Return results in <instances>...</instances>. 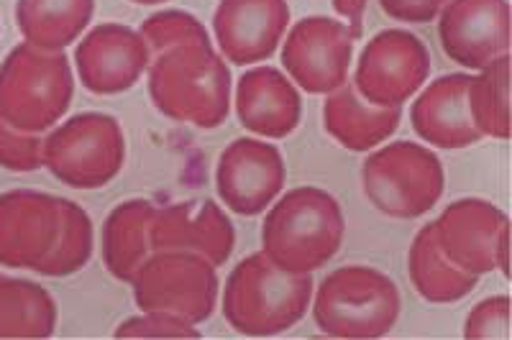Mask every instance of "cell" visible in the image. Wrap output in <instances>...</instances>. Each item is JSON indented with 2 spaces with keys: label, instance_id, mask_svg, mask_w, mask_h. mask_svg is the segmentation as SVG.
I'll use <instances>...</instances> for the list:
<instances>
[{
  "label": "cell",
  "instance_id": "8fae6325",
  "mask_svg": "<svg viewBox=\"0 0 512 340\" xmlns=\"http://www.w3.org/2000/svg\"><path fill=\"white\" fill-rule=\"evenodd\" d=\"M354 34L326 16L297 21L282 47V64L292 82L310 95H328L344 85L354 57Z\"/></svg>",
  "mask_w": 512,
  "mask_h": 340
},
{
  "label": "cell",
  "instance_id": "f1b7e54d",
  "mask_svg": "<svg viewBox=\"0 0 512 340\" xmlns=\"http://www.w3.org/2000/svg\"><path fill=\"white\" fill-rule=\"evenodd\" d=\"M510 335V297L497 294L479 302L464 323V338L505 340Z\"/></svg>",
  "mask_w": 512,
  "mask_h": 340
},
{
  "label": "cell",
  "instance_id": "d6986e66",
  "mask_svg": "<svg viewBox=\"0 0 512 340\" xmlns=\"http://www.w3.org/2000/svg\"><path fill=\"white\" fill-rule=\"evenodd\" d=\"M236 113L241 126L264 139H285L300 123V95L274 67H256L239 80Z\"/></svg>",
  "mask_w": 512,
  "mask_h": 340
},
{
  "label": "cell",
  "instance_id": "3957f363",
  "mask_svg": "<svg viewBox=\"0 0 512 340\" xmlns=\"http://www.w3.org/2000/svg\"><path fill=\"white\" fill-rule=\"evenodd\" d=\"M310 300V274L280 269L262 251L239 261V266L231 271L223 292V315L236 333L267 338L300 323Z\"/></svg>",
  "mask_w": 512,
  "mask_h": 340
},
{
  "label": "cell",
  "instance_id": "2e32d148",
  "mask_svg": "<svg viewBox=\"0 0 512 340\" xmlns=\"http://www.w3.org/2000/svg\"><path fill=\"white\" fill-rule=\"evenodd\" d=\"M287 24V0H221L213 16L218 47L233 64H254L272 57Z\"/></svg>",
  "mask_w": 512,
  "mask_h": 340
},
{
  "label": "cell",
  "instance_id": "484cf974",
  "mask_svg": "<svg viewBox=\"0 0 512 340\" xmlns=\"http://www.w3.org/2000/svg\"><path fill=\"white\" fill-rule=\"evenodd\" d=\"M93 256V223L90 215L72 200H64L62 225L49 259L41 264L39 274L44 277H70L82 266H88Z\"/></svg>",
  "mask_w": 512,
  "mask_h": 340
},
{
  "label": "cell",
  "instance_id": "30bf717a",
  "mask_svg": "<svg viewBox=\"0 0 512 340\" xmlns=\"http://www.w3.org/2000/svg\"><path fill=\"white\" fill-rule=\"evenodd\" d=\"M438 246L459 269L482 277L500 269L510 277L507 251H510V225L507 215L497 205L477 197L448 205L433 223Z\"/></svg>",
  "mask_w": 512,
  "mask_h": 340
},
{
  "label": "cell",
  "instance_id": "1f68e13d",
  "mask_svg": "<svg viewBox=\"0 0 512 340\" xmlns=\"http://www.w3.org/2000/svg\"><path fill=\"white\" fill-rule=\"evenodd\" d=\"M369 0H333V8H336L338 16H344L349 21V29L354 34V39L361 36V21H364V11H367Z\"/></svg>",
  "mask_w": 512,
  "mask_h": 340
},
{
  "label": "cell",
  "instance_id": "8992f818",
  "mask_svg": "<svg viewBox=\"0 0 512 340\" xmlns=\"http://www.w3.org/2000/svg\"><path fill=\"white\" fill-rule=\"evenodd\" d=\"M441 159L410 141L384 146L361 167L364 195L379 213L413 220L425 215L443 195Z\"/></svg>",
  "mask_w": 512,
  "mask_h": 340
},
{
  "label": "cell",
  "instance_id": "277c9868",
  "mask_svg": "<svg viewBox=\"0 0 512 340\" xmlns=\"http://www.w3.org/2000/svg\"><path fill=\"white\" fill-rule=\"evenodd\" d=\"M72 70L64 52L24 41L0 64V116L26 133H44L72 103Z\"/></svg>",
  "mask_w": 512,
  "mask_h": 340
},
{
  "label": "cell",
  "instance_id": "7a4b0ae2",
  "mask_svg": "<svg viewBox=\"0 0 512 340\" xmlns=\"http://www.w3.org/2000/svg\"><path fill=\"white\" fill-rule=\"evenodd\" d=\"M344 233V210L336 197L320 187H297L264 218L262 246L280 269L310 274L338 254Z\"/></svg>",
  "mask_w": 512,
  "mask_h": 340
},
{
  "label": "cell",
  "instance_id": "ac0fdd59",
  "mask_svg": "<svg viewBox=\"0 0 512 340\" xmlns=\"http://www.w3.org/2000/svg\"><path fill=\"white\" fill-rule=\"evenodd\" d=\"M472 75H443L425 87L413 105V128L420 139L441 149H466L484 139L474 126L466 90Z\"/></svg>",
  "mask_w": 512,
  "mask_h": 340
},
{
  "label": "cell",
  "instance_id": "83f0119b",
  "mask_svg": "<svg viewBox=\"0 0 512 340\" xmlns=\"http://www.w3.org/2000/svg\"><path fill=\"white\" fill-rule=\"evenodd\" d=\"M0 167L11 172H34L44 167L41 133H26L0 116Z\"/></svg>",
  "mask_w": 512,
  "mask_h": 340
},
{
  "label": "cell",
  "instance_id": "52a82bcc",
  "mask_svg": "<svg viewBox=\"0 0 512 340\" xmlns=\"http://www.w3.org/2000/svg\"><path fill=\"white\" fill-rule=\"evenodd\" d=\"M126 162L121 123L108 113H80L44 139V167L67 187L98 190Z\"/></svg>",
  "mask_w": 512,
  "mask_h": 340
},
{
  "label": "cell",
  "instance_id": "5bb4252c",
  "mask_svg": "<svg viewBox=\"0 0 512 340\" xmlns=\"http://www.w3.org/2000/svg\"><path fill=\"white\" fill-rule=\"evenodd\" d=\"M285 159L267 141L236 139L218 159L216 187L233 213L259 215L285 187Z\"/></svg>",
  "mask_w": 512,
  "mask_h": 340
},
{
  "label": "cell",
  "instance_id": "d6a6232c",
  "mask_svg": "<svg viewBox=\"0 0 512 340\" xmlns=\"http://www.w3.org/2000/svg\"><path fill=\"white\" fill-rule=\"evenodd\" d=\"M134 3H141V6H154V3H164V0H134Z\"/></svg>",
  "mask_w": 512,
  "mask_h": 340
},
{
  "label": "cell",
  "instance_id": "e0dca14e",
  "mask_svg": "<svg viewBox=\"0 0 512 340\" xmlns=\"http://www.w3.org/2000/svg\"><path fill=\"white\" fill-rule=\"evenodd\" d=\"M236 243L231 220L226 218L216 202H177L172 208L157 210L152 225L154 251H190L213 266H223L228 261Z\"/></svg>",
  "mask_w": 512,
  "mask_h": 340
},
{
  "label": "cell",
  "instance_id": "ffe728a7",
  "mask_svg": "<svg viewBox=\"0 0 512 340\" xmlns=\"http://www.w3.org/2000/svg\"><path fill=\"white\" fill-rule=\"evenodd\" d=\"M402 110L397 105L379 108L356 93L351 82L333 90L323 108V126L349 151H369L397 131Z\"/></svg>",
  "mask_w": 512,
  "mask_h": 340
},
{
  "label": "cell",
  "instance_id": "d4e9b609",
  "mask_svg": "<svg viewBox=\"0 0 512 340\" xmlns=\"http://www.w3.org/2000/svg\"><path fill=\"white\" fill-rule=\"evenodd\" d=\"M466 100L482 136L500 141L510 136V54L469 77Z\"/></svg>",
  "mask_w": 512,
  "mask_h": 340
},
{
  "label": "cell",
  "instance_id": "4dcf8cb0",
  "mask_svg": "<svg viewBox=\"0 0 512 340\" xmlns=\"http://www.w3.org/2000/svg\"><path fill=\"white\" fill-rule=\"evenodd\" d=\"M448 0H379L382 11L405 24H428L441 13Z\"/></svg>",
  "mask_w": 512,
  "mask_h": 340
},
{
  "label": "cell",
  "instance_id": "6da1fadb",
  "mask_svg": "<svg viewBox=\"0 0 512 340\" xmlns=\"http://www.w3.org/2000/svg\"><path fill=\"white\" fill-rule=\"evenodd\" d=\"M149 95L172 121L218 128L231 108V72L210 41L182 44L149 64Z\"/></svg>",
  "mask_w": 512,
  "mask_h": 340
},
{
  "label": "cell",
  "instance_id": "7402d4cb",
  "mask_svg": "<svg viewBox=\"0 0 512 340\" xmlns=\"http://www.w3.org/2000/svg\"><path fill=\"white\" fill-rule=\"evenodd\" d=\"M408 274L415 292L433 305H448V302L464 300L477 287V279L469 271L459 269L438 246L433 223L425 225L415 236L408 254Z\"/></svg>",
  "mask_w": 512,
  "mask_h": 340
},
{
  "label": "cell",
  "instance_id": "9c48e42d",
  "mask_svg": "<svg viewBox=\"0 0 512 340\" xmlns=\"http://www.w3.org/2000/svg\"><path fill=\"white\" fill-rule=\"evenodd\" d=\"M431 72V54L410 31H379L361 52L354 87L367 103L379 108H402Z\"/></svg>",
  "mask_w": 512,
  "mask_h": 340
},
{
  "label": "cell",
  "instance_id": "4316f807",
  "mask_svg": "<svg viewBox=\"0 0 512 340\" xmlns=\"http://www.w3.org/2000/svg\"><path fill=\"white\" fill-rule=\"evenodd\" d=\"M154 54H162L167 49L182 47V44H200L210 41L208 31L198 18L185 11H162L146 18L139 31Z\"/></svg>",
  "mask_w": 512,
  "mask_h": 340
},
{
  "label": "cell",
  "instance_id": "cb8c5ba5",
  "mask_svg": "<svg viewBox=\"0 0 512 340\" xmlns=\"http://www.w3.org/2000/svg\"><path fill=\"white\" fill-rule=\"evenodd\" d=\"M57 328V305L44 287L0 277V338H49Z\"/></svg>",
  "mask_w": 512,
  "mask_h": 340
},
{
  "label": "cell",
  "instance_id": "603a6c76",
  "mask_svg": "<svg viewBox=\"0 0 512 340\" xmlns=\"http://www.w3.org/2000/svg\"><path fill=\"white\" fill-rule=\"evenodd\" d=\"M95 0H18L16 24L24 41L62 52L80 39L93 18Z\"/></svg>",
  "mask_w": 512,
  "mask_h": 340
},
{
  "label": "cell",
  "instance_id": "f546056e",
  "mask_svg": "<svg viewBox=\"0 0 512 340\" xmlns=\"http://www.w3.org/2000/svg\"><path fill=\"white\" fill-rule=\"evenodd\" d=\"M116 338H200L198 325L167 312H144L116 328Z\"/></svg>",
  "mask_w": 512,
  "mask_h": 340
},
{
  "label": "cell",
  "instance_id": "4fadbf2b",
  "mask_svg": "<svg viewBox=\"0 0 512 340\" xmlns=\"http://www.w3.org/2000/svg\"><path fill=\"white\" fill-rule=\"evenodd\" d=\"M441 11V47L456 64L484 70L495 59L510 54L507 0H448Z\"/></svg>",
  "mask_w": 512,
  "mask_h": 340
},
{
  "label": "cell",
  "instance_id": "44dd1931",
  "mask_svg": "<svg viewBox=\"0 0 512 340\" xmlns=\"http://www.w3.org/2000/svg\"><path fill=\"white\" fill-rule=\"evenodd\" d=\"M157 208L149 200L121 202L103 225L105 269L121 282L131 284L136 271L154 254L152 225Z\"/></svg>",
  "mask_w": 512,
  "mask_h": 340
},
{
  "label": "cell",
  "instance_id": "7c38bea8",
  "mask_svg": "<svg viewBox=\"0 0 512 340\" xmlns=\"http://www.w3.org/2000/svg\"><path fill=\"white\" fill-rule=\"evenodd\" d=\"M64 197L34 190L0 195V266L39 274L62 225Z\"/></svg>",
  "mask_w": 512,
  "mask_h": 340
},
{
  "label": "cell",
  "instance_id": "ba28073f",
  "mask_svg": "<svg viewBox=\"0 0 512 340\" xmlns=\"http://www.w3.org/2000/svg\"><path fill=\"white\" fill-rule=\"evenodd\" d=\"M131 284L141 312H167L200 325L216 310V266L190 251H154Z\"/></svg>",
  "mask_w": 512,
  "mask_h": 340
},
{
  "label": "cell",
  "instance_id": "9a60e30c",
  "mask_svg": "<svg viewBox=\"0 0 512 340\" xmlns=\"http://www.w3.org/2000/svg\"><path fill=\"white\" fill-rule=\"evenodd\" d=\"M75 62L90 93L118 95L131 90L149 70L152 49L139 31L123 24H103L80 41Z\"/></svg>",
  "mask_w": 512,
  "mask_h": 340
},
{
  "label": "cell",
  "instance_id": "5b68a950",
  "mask_svg": "<svg viewBox=\"0 0 512 340\" xmlns=\"http://www.w3.org/2000/svg\"><path fill=\"white\" fill-rule=\"evenodd\" d=\"M313 317L331 338H382L400 317V292L372 266H341L320 282Z\"/></svg>",
  "mask_w": 512,
  "mask_h": 340
}]
</instances>
